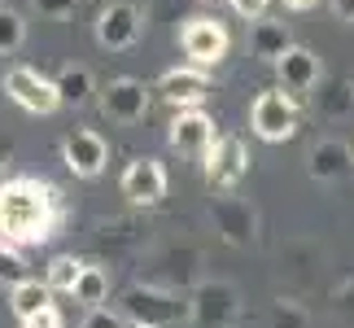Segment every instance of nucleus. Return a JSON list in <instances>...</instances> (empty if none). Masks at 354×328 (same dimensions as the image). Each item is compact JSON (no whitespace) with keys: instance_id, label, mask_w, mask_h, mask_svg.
Listing matches in <instances>:
<instances>
[{"instance_id":"nucleus-1","label":"nucleus","mask_w":354,"mask_h":328,"mask_svg":"<svg viewBox=\"0 0 354 328\" xmlns=\"http://www.w3.org/2000/svg\"><path fill=\"white\" fill-rule=\"evenodd\" d=\"M66 219L62 193L39 175H9L0 180V241L9 245H44L57 237Z\"/></svg>"},{"instance_id":"nucleus-2","label":"nucleus","mask_w":354,"mask_h":328,"mask_svg":"<svg viewBox=\"0 0 354 328\" xmlns=\"http://www.w3.org/2000/svg\"><path fill=\"white\" fill-rule=\"evenodd\" d=\"M122 316L127 324H149V328H171V324H184L188 320V298L171 293V289H158V284H131L122 293Z\"/></svg>"},{"instance_id":"nucleus-3","label":"nucleus","mask_w":354,"mask_h":328,"mask_svg":"<svg viewBox=\"0 0 354 328\" xmlns=\"http://www.w3.org/2000/svg\"><path fill=\"white\" fill-rule=\"evenodd\" d=\"M0 88H5V97L26 109V114H53V109H62V92L53 84L48 75H39L35 66H9L5 75H0Z\"/></svg>"},{"instance_id":"nucleus-4","label":"nucleus","mask_w":354,"mask_h":328,"mask_svg":"<svg viewBox=\"0 0 354 328\" xmlns=\"http://www.w3.org/2000/svg\"><path fill=\"white\" fill-rule=\"evenodd\" d=\"M188 320L197 328H232L241 320V293L227 280H201L188 293Z\"/></svg>"},{"instance_id":"nucleus-5","label":"nucleus","mask_w":354,"mask_h":328,"mask_svg":"<svg viewBox=\"0 0 354 328\" xmlns=\"http://www.w3.org/2000/svg\"><path fill=\"white\" fill-rule=\"evenodd\" d=\"M250 127L258 140L267 145H284L297 136V101L289 97V92H258L254 105H250Z\"/></svg>"},{"instance_id":"nucleus-6","label":"nucleus","mask_w":354,"mask_h":328,"mask_svg":"<svg viewBox=\"0 0 354 328\" xmlns=\"http://www.w3.org/2000/svg\"><path fill=\"white\" fill-rule=\"evenodd\" d=\"M206 184L214 188V193H232V188H241V180L250 175V149H245L241 136H214V145L206 149Z\"/></svg>"},{"instance_id":"nucleus-7","label":"nucleus","mask_w":354,"mask_h":328,"mask_svg":"<svg viewBox=\"0 0 354 328\" xmlns=\"http://www.w3.org/2000/svg\"><path fill=\"white\" fill-rule=\"evenodd\" d=\"M210 219H214V232H219L232 250H250L258 241V210L245 197H236V188L210 197Z\"/></svg>"},{"instance_id":"nucleus-8","label":"nucleus","mask_w":354,"mask_h":328,"mask_svg":"<svg viewBox=\"0 0 354 328\" xmlns=\"http://www.w3.org/2000/svg\"><path fill=\"white\" fill-rule=\"evenodd\" d=\"M92 31H97V44L110 48V53H127L136 39L145 31V13L131 5V0H105L97 22H92Z\"/></svg>"},{"instance_id":"nucleus-9","label":"nucleus","mask_w":354,"mask_h":328,"mask_svg":"<svg viewBox=\"0 0 354 328\" xmlns=\"http://www.w3.org/2000/svg\"><path fill=\"white\" fill-rule=\"evenodd\" d=\"M180 48L193 57V66L210 71V66H219L227 57L232 39H227V26L219 18H184V26H180Z\"/></svg>"},{"instance_id":"nucleus-10","label":"nucleus","mask_w":354,"mask_h":328,"mask_svg":"<svg viewBox=\"0 0 354 328\" xmlns=\"http://www.w3.org/2000/svg\"><path fill=\"white\" fill-rule=\"evenodd\" d=\"M62 162H66V171H71L75 180H97V175L105 171V162H110V145H105L101 131L75 127L62 140Z\"/></svg>"},{"instance_id":"nucleus-11","label":"nucleus","mask_w":354,"mask_h":328,"mask_svg":"<svg viewBox=\"0 0 354 328\" xmlns=\"http://www.w3.org/2000/svg\"><path fill=\"white\" fill-rule=\"evenodd\" d=\"M97 105H101V114L110 122L131 127V122H140L149 114V88L140 84V79H131V75H118V79H110V84L101 88Z\"/></svg>"},{"instance_id":"nucleus-12","label":"nucleus","mask_w":354,"mask_h":328,"mask_svg":"<svg viewBox=\"0 0 354 328\" xmlns=\"http://www.w3.org/2000/svg\"><path fill=\"white\" fill-rule=\"evenodd\" d=\"M167 145L184 158H206V149L214 145V118L201 105L193 109H175L171 127H167Z\"/></svg>"},{"instance_id":"nucleus-13","label":"nucleus","mask_w":354,"mask_h":328,"mask_svg":"<svg viewBox=\"0 0 354 328\" xmlns=\"http://www.w3.org/2000/svg\"><path fill=\"white\" fill-rule=\"evenodd\" d=\"M276 79H280V88L289 92L293 101L310 97V92L319 88V79H324L319 53H310V48H302V44H289V48H284V57L276 62Z\"/></svg>"},{"instance_id":"nucleus-14","label":"nucleus","mask_w":354,"mask_h":328,"mask_svg":"<svg viewBox=\"0 0 354 328\" xmlns=\"http://www.w3.org/2000/svg\"><path fill=\"white\" fill-rule=\"evenodd\" d=\"M118 188H122V197H127L131 206H158V201L167 197L171 180H167V167H162L158 158H131L127 171H122V180H118Z\"/></svg>"},{"instance_id":"nucleus-15","label":"nucleus","mask_w":354,"mask_h":328,"mask_svg":"<svg viewBox=\"0 0 354 328\" xmlns=\"http://www.w3.org/2000/svg\"><path fill=\"white\" fill-rule=\"evenodd\" d=\"M153 92L175 109H193L210 97V75L201 71V66H175V71H167L158 79Z\"/></svg>"},{"instance_id":"nucleus-16","label":"nucleus","mask_w":354,"mask_h":328,"mask_svg":"<svg viewBox=\"0 0 354 328\" xmlns=\"http://www.w3.org/2000/svg\"><path fill=\"white\" fill-rule=\"evenodd\" d=\"M306 171H310V180H319V184H337V180H346V175L354 171V149L346 140H337V136H324V140L310 145V154H306Z\"/></svg>"},{"instance_id":"nucleus-17","label":"nucleus","mask_w":354,"mask_h":328,"mask_svg":"<svg viewBox=\"0 0 354 328\" xmlns=\"http://www.w3.org/2000/svg\"><path fill=\"white\" fill-rule=\"evenodd\" d=\"M315 114L328 118V122L354 118V79H350V75H328V79H319Z\"/></svg>"},{"instance_id":"nucleus-18","label":"nucleus","mask_w":354,"mask_h":328,"mask_svg":"<svg viewBox=\"0 0 354 328\" xmlns=\"http://www.w3.org/2000/svg\"><path fill=\"white\" fill-rule=\"evenodd\" d=\"M289 44H293V35H289V26H284V22L258 18V22L250 26V53H254L258 62H271V66H276Z\"/></svg>"},{"instance_id":"nucleus-19","label":"nucleus","mask_w":354,"mask_h":328,"mask_svg":"<svg viewBox=\"0 0 354 328\" xmlns=\"http://www.w3.org/2000/svg\"><path fill=\"white\" fill-rule=\"evenodd\" d=\"M53 84H57L62 92V105H71V109H84L92 97H97V79H92L88 66H62L57 75H53Z\"/></svg>"},{"instance_id":"nucleus-20","label":"nucleus","mask_w":354,"mask_h":328,"mask_svg":"<svg viewBox=\"0 0 354 328\" xmlns=\"http://www.w3.org/2000/svg\"><path fill=\"white\" fill-rule=\"evenodd\" d=\"M53 307V289H48V280H31V276H22V280H13L9 284V311L22 320H31L35 311H44Z\"/></svg>"},{"instance_id":"nucleus-21","label":"nucleus","mask_w":354,"mask_h":328,"mask_svg":"<svg viewBox=\"0 0 354 328\" xmlns=\"http://www.w3.org/2000/svg\"><path fill=\"white\" fill-rule=\"evenodd\" d=\"M71 298H75L79 307H105V298H110V271L97 267V263H84Z\"/></svg>"},{"instance_id":"nucleus-22","label":"nucleus","mask_w":354,"mask_h":328,"mask_svg":"<svg viewBox=\"0 0 354 328\" xmlns=\"http://www.w3.org/2000/svg\"><path fill=\"white\" fill-rule=\"evenodd\" d=\"M79 271H84V258H75V254H57V258L48 263L44 280H48V289H53V293H71V289H75V280H79Z\"/></svg>"},{"instance_id":"nucleus-23","label":"nucleus","mask_w":354,"mask_h":328,"mask_svg":"<svg viewBox=\"0 0 354 328\" xmlns=\"http://www.w3.org/2000/svg\"><path fill=\"white\" fill-rule=\"evenodd\" d=\"M26 39V18L18 9L0 5V57H9V53H18Z\"/></svg>"},{"instance_id":"nucleus-24","label":"nucleus","mask_w":354,"mask_h":328,"mask_svg":"<svg viewBox=\"0 0 354 328\" xmlns=\"http://www.w3.org/2000/svg\"><path fill=\"white\" fill-rule=\"evenodd\" d=\"M271 328H310V316H306V307L297 302V298H276L271 302V316H267Z\"/></svg>"},{"instance_id":"nucleus-25","label":"nucleus","mask_w":354,"mask_h":328,"mask_svg":"<svg viewBox=\"0 0 354 328\" xmlns=\"http://www.w3.org/2000/svg\"><path fill=\"white\" fill-rule=\"evenodd\" d=\"M26 276V258L18 245H9V241H0V284H13V280H22Z\"/></svg>"},{"instance_id":"nucleus-26","label":"nucleus","mask_w":354,"mask_h":328,"mask_svg":"<svg viewBox=\"0 0 354 328\" xmlns=\"http://www.w3.org/2000/svg\"><path fill=\"white\" fill-rule=\"evenodd\" d=\"M31 9L39 18H48V22H66L79 9V0H31Z\"/></svg>"},{"instance_id":"nucleus-27","label":"nucleus","mask_w":354,"mask_h":328,"mask_svg":"<svg viewBox=\"0 0 354 328\" xmlns=\"http://www.w3.org/2000/svg\"><path fill=\"white\" fill-rule=\"evenodd\" d=\"M84 328H127V316H122V311H110V307H88Z\"/></svg>"},{"instance_id":"nucleus-28","label":"nucleus","mask_w":354,"mask_h":328,"mask_svg":"<svg viewBox=\"0 0 354 328\" xmlns=\"http://www.w3.org/2000/svg\"><path fill=\"white\" fill-rule=\"evenodd\" d=\"M333 307H337V316H342V324H354V280H346L342 289L333 293Z\"/></svg>"},{"instance_id":"nucleus-29","label":"nucleus","mask_w":354,"mask_h":328,"mask_svg":"<svg viewBox=\"0 0 354 328\" xmlns=\"http://www.w3.org/2000/svg\"><path fill=\"white\" fill-rule=\"evenodd\" d=\"M227 5H232L241 18H250V22H258V18H267V5L271 0H227Z\"/></svg>"},{"instance_id":"nucleus-30","label":"nucleus","mask_w":354,"mask_h":328,"mask_svg":"<svg viewBox=\"0 0 354 328\" xmlns=\"http://www.w3.org/2000/svg\"><path fill=\"white\" fill-rule=\"evenodd\" d=\"M22 328H62V311L57 307H44V311H35L31 320H22Z\"/></svg>"},{"instance_id":"nucleus-31","label":"nucleus","mask_w":354,"mask_h":328,"mask_svg":"<svg viewBox=\"0 0 354 328\" xmlns=\"http://www.w3.org/2000/svg\"><path fill=\"white\" fill-rule=\"evenodd\" d=\"M328 5H333V13L342 22H354V0H328Z\"/></svg>"},{"instance_id":"nucleus-32","label":"nucleus","mask_w":354,"mask_h":328,"mask_svg":"<svg viewBox=\"0 0 354 328\" xmlns=\"http://www.w3.org/2000/svg\"><path fill=\"white\" fill-rule=\"evenodd\" d=\"M319 0H284V9H293V13H310Z\"/></svg>"},{"instance_id":"nucleus-33","label":"nucleus","mask_w":354,"mask_h":328,"mask_svg":"<svg viewBox=\"0 0 354 328\" xmlns=\"http://www.w3.org/2000/svg\"><path fill=\"white\" fill-rule=\"evenodd\" d=\"M127 328H149V324H127Z\"/></svg>"},{"instance_id":"nucleus-34","label":"nucleus","mask_w":354,"mask_h":328,"mask_svg":"<svg viewBox=\"0 0 354 328\" xmlns=\"http://www.w3.org/2000/svg\"><path fill=\"white\" fill-rule=\"evenodd\" d=\"M0 5H5V0H0Z\"/></svg>"},{"instance_id":"nucleus-35","label":"nucleus","mask_w":354,"mask_h":328,"mask_svg":"<svg viewBox=\"0 0 354 328\" xmlns=\"http://www.w3.org/2000/svg\"><path fill=\"white\" fill-rule=\"evenodd\" d=\"M101 5H105V0H101Z\"/></svg>"}]
</instances>
